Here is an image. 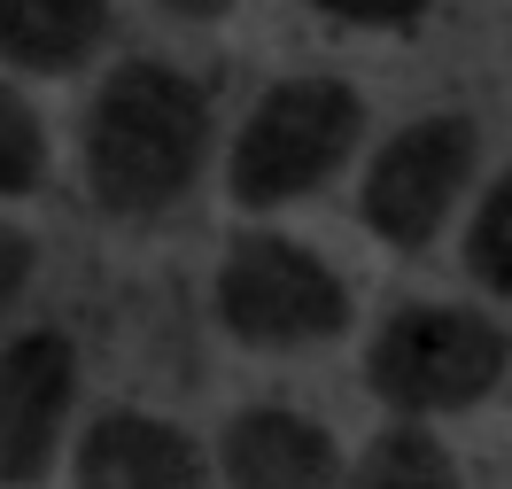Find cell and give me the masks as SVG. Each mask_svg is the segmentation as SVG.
<instances>
[{"label": "cell", "instance_id": "cell-7", "mask_svg": "<svg viewBox=\"0 0 512 489\" xmlns=\"http://www.w3.org/2000/svg\"><path fill=\"white\" fill-rule=\"evenodd\" d=\"M70 489H218V451H202L179 420L117 404L86 420L70 451Z\"/></svg>", "mask_w": 512, "mask_h": 489}, {"label": "cell", "instance_id": "cell-11", "mask_svg": "<svg viewBox=\"0 0 512 489\" xmlns=\"http://www.w3.org/2000/svg\"><path fill=\"white\" fill-rule=\"evenodd\" d=\"M458 264L481 295H505L512 303V163L481 187V202L466 210V241H458Z\"/></svg>", "mask_w": 512, "mask_h": 489}, {"label": "cell", "instance_id": "cell-9", "mask_svg": "<svg viewBox=\"0 0 512 489\" xmlns=\"http://www.w3.org/2000/svg\"><path fill=\"white\" fill-rule=\"evenodd\" d=\"M117 0H0V63L24 78H70L101 55Z\"/></svg>", "mask_w": 512, "mask_h": 489}, {"label": "cell", "instance_id": "cell-1", "mask_svg": "<svg viewBox=\"0 0 512 489\" xmlns=\"http://www.w3.org/2000/svg\"><path fill=\"white\" fill-rule=\"evenodd\" d=\"M210 148H218L210 94H202L179 63L132 55V63H117L94 86V101H86L78 179H86V202H94L101 218L148 226V218H171V210L202 187Z\"/></svg>", "mask_w": 512, "mask_h": 489}, {"label": "cell", "instance_id": "cell-10", "mask_svg": "<svg viewBox=\"0 0 512 489\" xmlns=\"http://www.w3.org/2000/svg\"><path fill=\"white\" fill-rule=\"evenodd\" d=\"M342 489H458V458L443 451V435L427 420H404V427H381L350 458Z\"/></svg>", "mask_w": 512, "mask_h": 489}, {"label": "cell", "instance_id": "cell-8", "mask_svg": "<svg viewBox=\"0 0 512 489\" xmlns=\"http://www.w3.org/2000/svg\"><path fill=\"white\" fill-rule=\"evenodd\" d=\"M342 474L334 427L288 404H249L218 435V489H342Z\"/></svg>", "mask_w": 512, "mask_h": 489}, {"label": "cell", "instance_id": "cell-14", "mask_svg": "<svg viewBox=\"0 0 512 489\" xmlns=\"http://www.w3.org/2000/svg\"><path fill=\"white\" fill-rule=\"evenodd\" d=\"M32 272H39V249H32V233L0 218V334H8V319L24 311V295H32Z\"/></svg>", "mask_w": 512, "mask_h": 489}, {"label": "cell", "instance_id": "cell-13", "mask_svg": "<svg viewBox=\"0 0 512 489\" xmlns=\"http://www.w3.org/2000/svg\"><path fill=\"white\" fill-rule=\"evenodd\" d=\"M303 8H319L334 24H357V32H412V24H427L435 0H303Z\"/></svg>", "mask_w": 512, "mask_h": 489}, {"label": "cell", "instance_id": "cell-12", "mask_svg": "<svg viewBox=\"0 0 512 489\" xmlns=\"http://www.w3.org/2000/svg\"><path fill=\"white\" fill-rule=\"evenodd\" d=\"M47 171H55V148H47L39 109L0 78V202L39 195V187H47Z\"/></svg>", "mask_w": 512, "mask_h": 489}, {"label": "cell", "instance_id": "cell-2", "mask_svg": "<svg viewBox=\"0 0 512 489\" xmlns=\"http://www.w3.org/2000/svg\"><path fill=\"white\" fill-rule=\"evenodd\" d=\"M365 148V94L334 70H288L241 109L225 140V195L233 210H288L342 179Z\"/></svg>", "mask_w": 512, "mask_h": 489}, {"label": "cell", "instance_id": "cell-3", "mask_svg": "<svg viewBox=\"0 0 512 489\" xmlns=\"http://www.w3.org/2000/svg\"><path fill=\"white\" fill-rule=\"evenodd\" d=\"M512 334L474 303H396L365 342V389L404 420H458L505 389Z\"/></svg>", "mask_w": 512, "mask_h": 489}, {"label": "cell", "instance_id": "cell-15", "mask_svg": "<svg viewBox=\"0 0 512 489\" xmlns=\"http://www.w3.org/2000/svg\"><path fill=\"white\" fill-rule=\"evenodd\" d=\"M148 8L179 16V24H225V16H233V0H148Z\"/></svg>", "mask_w": 512, "mask_h": 489}, {"label": "cell", "instance_id": "cell-5", "mask_svg": "<svg viewBox=\"0 0 512 489\" xmlns=\"http://www.w3.org/2000/svg\"><path fill=\"white\" fill-rule=\"evenodd\" d=\"M481 163V125L458 109H427L404 117L396 132H381V148L365 156L357 179V226L373 233L396 257H419L427 241H443V226L458 218V202L474 187Z\"/></svg>", "mask_w": 512, "mask_h": 489}, {"label": "cell", "instance_id": "cell-4", "mask_svg": "<svg viewBox=\"0 0 512 489\" xmlns=\"http://www.w3.org/2000/svg\"><path fill=\"white\" fill-rule=\"evenodd\" d=\"M210 311L241 350H264V358L326 350L357 319L350 280L334 272V257H319L295 233H264V226L225 241L218 272H210Z\"/></svg>", "mask_w": 512, "mask_h": 489}, {"label": "cell", "instance_id": "cell-6", "mask_svg": "<svg viewBox=\"0 0 512 489\" xmlns=\"http://www.w3.org/2000/svg\"><path fill=\"white\" fill-rule=\"evenodd\" d=\"M78 381L86 365L63 326H24L0 342V489L47 482V466L63 458Z\"/></svg>", "mask_w": 512, "mask_h": 489}]
</instances>
